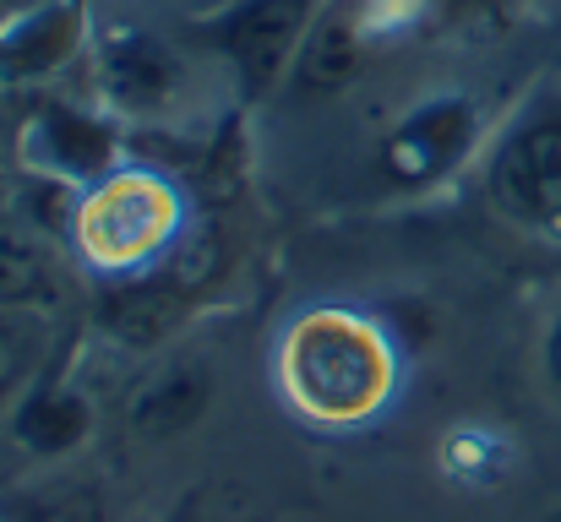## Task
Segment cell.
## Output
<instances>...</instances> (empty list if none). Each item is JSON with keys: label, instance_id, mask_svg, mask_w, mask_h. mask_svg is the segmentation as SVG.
<instances>
[{"label": "cell", "instance_id": "1", "mask_svg": "<svg viewBox=\"0 0 561 522\" xmlns=\"http://www.w3.org/2000/svg\"><path fill=\"white\" fill-rule=\"evenodd\" d=\"M289 381L322 414H360L381 392V348L350 322H306L289 348Z\"/></svg>", "mask_w": 561, "mask_h": 522}, {"label": "cell", "instance_id": "2", "mask_svg": "<svg viewBox=\"0 0 561 522\" xmlns=\"http://www.w3.org/2000/svg\"><path fill=\"white\" fill-rule=\"evenodd\" d=\"M491 196L502 201V212L524 223L561 218V120L529 126L502 148L491 170Z\"/></svg>", "mask_w": 561, "mask_h": 522}, {"label": "cell", "instance_id": "3", "mask_svg": "<svg viewBox=\"0 0 561 522\" xmlns=\"http://www.w3.org/2000/svg\"><path fill=\"white\" fill-rule=\"evenodd\" d=\"M469 137H474V120H469V109L458 98L431 104V109H420L414 120H403L387 137V174L403 179V185H425V179L447 174L463 159Z\"/></svg>", "mask_w": 561, "mask_h": 522}, {"label": "cell", "instance_id": "4", "mask_svg": "<svg viewBox=\"0 0 561 522\" xmlns=\"http://www.w3.org/2000/svg\"><path fill=\"white\" fill-rule=\"evenodd\" d=\"M164 223H170V201H164V190L148 185V179H121V190H110V196L93 207V218H88V240H93L99 256L126 262V256H137L142 245H153Z\"/></svg>", "mask_w": 561, "mask_h": 522}, {"label": "cell", "instance_id": "5", "mask_svg": "<svg viewBox=\"0 0 561 522\" xmlns=\"http://www.w3.org/2000/svg\"><path fill=\"white\" fill-rule=\"evenodd\" d=\"M104 88L131 104V109H148V104H164L170 88H175V60L142 38V33H126V38H110L104 44Z\"/></svg>", "mask_w": 561, "mask_h": 522}, {"label": "cell", "instance_id": "6", "mask_svg": "<svg viewBox=\"0 0 561 522\" xmlns=\"http://www.w3.org/2000/svg\"><path fill=\"white\" fill-rule=\"evenodd\" d=\"M300 16H306V0H256L234 16L229 27V44H234V60L262 82L278 71V60L289 55L295 33H300Z\"/></svg>", "mask_w": 561, "mask_h": 522}, {"label": "cell", "instance_id": "7", "mask_svg": "<svg viewBox=\"0 0 561 522\" xmlns=\"http://www.w3.org/2000/svg\"><path fill=\"white\" fill-rule=\"evenodd\" d=\"M202 403H207V375H202L196 364L164 370V375L137 397V408H131V430L148 436V441H170V436H181L191 419L202 414Z\"/></svg>", "mask_w": 561, "mask_h": 522}, {"label": "cell", "instance_id": "8", "mask_svg": "<svg viewBox=\"0 0 561 522\" xmlns=\"http://www.w3.org/2000/svg\"><path fill=\"white\" fill-rule=\"evenodd\" d=\"M360 60H366V49H360V33L350 27V16H322L311 33H306V44H300V88H311V93H339V88H350L355 77H360Z\"/></svg>", "mask_w": 561, "mask_h": 522}, {"label": "cell", "instance_id": "9", "mask_svg": "<svg viewBox=\"0 0 561 522\" xmlns=\"http://www.w3.org/2000/svg\"><path fill=\"white\" fill-rule=\"evenodd\" d=\"M38 142H44V159L66 174H93L110 153V137L93 120L71 115V109H49L38 120Z\"/></svg>", "mask_w": 561, "mask_h": 522}, {"label": "cell", "instance_id": "10", "mask_svg": "<svg viewBox=\"0 0 561 522\" xmlns=\"http://www.w3.org/2000/svg\"><path fill=\"white\" fill-rule=\"evenodd\" d=\"M82 430H88V408H82L71 392H44V397H33V403L22 408V419H16V436H22L33 452H66V446L82 441Z\"/></svg>", "mask_w": 561, "mask_h": 522}, {"label": "cell", "instance_id": "11", "mask_svg": "<svg viewBox=\"0 0 561 522\" xmlns=\"http://www.w3.org/2000/svg\"><path fill=\"white\" fill-rule=\"evenodd\" d=\"M175 311H181V300L170 289H126V294H115L104 305V322L126 344H153L159 333L175 327Z\"/></svg>", "mask_w": 561, "mask_h": 522}, {"label": "cell", "instance_id": "12", "mask_svg": "<svg viewBox=\"0 0 561 522\" xmlns=\"http://www.w3.org/2000/svg\"><path fill=\"white\" fill-rule=\"evenodd\" d=\"M38 283H44V251H38V240L22 223L0 218V300H22Z\"/></svg>", "mask_w": 561, "mask_h": 522}, {"label": "cell", "instance_id": "13", "mask_svg": "<svg viewBox=\"0 0 561 522\" xmlns=\"http://www.w3.org/2000/svg\"><path fill=\"white\" fill-rule=\"evenodd\" d=\"M66 44H71V22H66V16H44L33 33H22V38H16L11 66H16V71L49 66V60H60V49H66Z\"/></svg>", "mask_w": 561, "mask_h": 522}, {"label": "cell", "instance_id": "14", "mask_svg": "<svg viewBox=\"0 0 561 522\" xmlns=\"http://www.w3.org/2000/svg\"><path fill=\"white\" fill-rule=\"evenodd\" d=\"M16 364H22V344H16L11 333H0V386L16 375Z\"/></svg>", "mask_w": 561, "mask_h": 522}, {"label": "cell", "instance_id": "15", "mask_svg": "<svg viewBox=\"0 0 561 522\" xmlns=\"http://www.w3.org/2000/svg\"><path fill=\"white\" fill-rule=\"evenodd\" d=\"M546 353H551V375L561 381V322H557V333H551V348H546Z\"/></svg>", "mask_w": 561, "mask_h": 522}, {"label": "cell", "instance_id": "16", "mask_svg": "<svg viewBox=\"0 0 561 522\" xmlns=\"http://www.w3.org/2000/svg\"><path fill=\"white\" fill-rule=\"evenodd\" d=\"M0 190H5V164H0Z\"/></svg>", "mask_w": 561, "mask_h": 522}]
</instances>
